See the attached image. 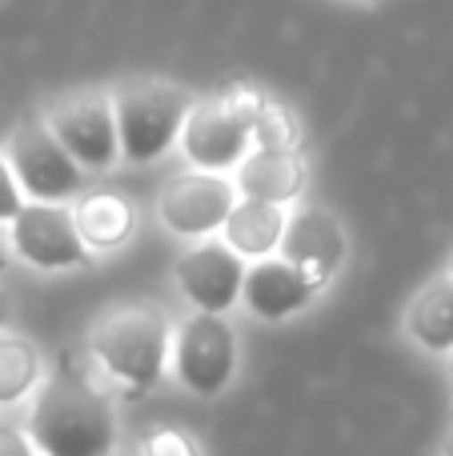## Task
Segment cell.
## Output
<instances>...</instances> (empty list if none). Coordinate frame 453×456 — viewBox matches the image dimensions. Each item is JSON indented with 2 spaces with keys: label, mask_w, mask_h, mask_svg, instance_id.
I'll return each mask as SVG.
<instances>
[{
  "label": "cell",
  "mask_w": 453,
  "mask_h": 456,
  "mask_svg": "<svg viewBox=\"0 0 453 456\" xmlns=\"http://www.w3.org/2000/svg\"><path fill=\"white\" fill-rule=\"evenodd\" d=\"M4 265H8V244H4V236H0V273H4Z\"/></svg>",
  "instance_id": "obj_23"
},
{
  "label": "cell",
  "mask_w": 453,
  "mask_h": 456,
  "mask_svg": "<svg viewBox=\"0 0 453 456\" xmlns=\"http://www.w3.org/2000/svg\"><path fill=\"white\" fill-rule=\"evenodd\" d=\"M257 112H261V101L253 96H213V101L193 104L181 133L185 157L205 173H225L241 165L253 144Z\"/></svg>",
  "instance_id": "obj_4"
},
{
  "label": "cell",
  "mask_w": 453,
  "mask_h": 456,
  "mask_svg": "<svg viewBox=\"0 0 453 456\" xmlns=\"http://www.w3.org/2000/svg\"><path fill=\"white\" fill-rule=\"evenodd\" d=\"M77 224L88 248H117L133 232V208L120 197H112V192H96V197L80 200Z\"/></svg>",
  "instance_id": "obj_16"
},
{
  "label": "cell",
  "mask_w": 453,
  "mask_h": 456,
  "mask_svg": "<svg viewBox=\"0 0 453 456\" xmlns=\"http://www.w3.org/2000/svg\"><path fill=\"white\" fill-rule=\"evenodd\" d=\"M12 248L21 260H29L32 268H80L88 260V244L80 236L77 213H69L64 205H48V200H32L12 216Z\"/></svg>",
  "instance_id": "obj_7"
},
{
  "label": "cell",
  "mask_w": 453,
  "mask_h": 456,
  "mask_svg": "<svg viewBox=\"0 0 453 456\" xmlns=\"http://www.w3.org/2000/svg\"><path fill=\"white\" fill-rule=\"evenodd\" d=\"M29 436L40 456H112L117 409L77 372H56L37 393Z\"/></svg>",
  "instance_id": "obj_1"
},
{
  "label": "cell",
  "mask_w": 453,
  "mask_h": 456,
  "mask_svg": "<svg viewBox=\"0 0 453 456\" xmlns=\"http://www.w3.org/2000/svg\"><path fill=\"white\" fill-rule=\"evenodd\" d=\"M253 141H257V149H293L297 128H293V120H289L281 109L261 104L257 125H253Z\"/></svg>",
  "instance_id": "obj_18"
},
{
  "label": "cell",
  "mask_w": 453,
  "mask_h": 456,
  "mask_svg": "<svg viewBox=\"0 0 453 456\" xmlns=\"http://www.w3.org/2000/svg\"><path fill=\"white\" fill-rule=\"evenodd\" d=\"M169 324L157 308H120L93 332V356L128 396H144L161 380L169 361Z\"/></svg>",
  "instance_id": "obj_2"
},
{
  "label": "cell",
  "mask_w": 453,
  "mask_h": 456,
  "mask_svg": "<svg viewBox=\"0 0 453 456\" xmlns=\"http://www.w3.org/2000/svg\"><path fill=\"white\" fill-rule=\"evenodd\" d=\"M406 332L430 353H453V276H438L409 300Z\"/></svg>",
  "instance_id": "obj_15"
},
{
  "label": "cell",
  "mask_w": 453,
  "mask_h": 456,
  "mask_svg": "<svg viewBox=\"0 0 453 456\" xmlns=\"http://www.w3.org/2000/svg\"><path fill=\"white\" fill-rule=\"evenodd\" d=\"M281 256L297 265L317 289H325L337 276L345 260V228L325 208H301L293 221L285 224V240H281Z\"/></svg>",
  "instance_id": "obj_11"
},
{
  "label": "cell",
  "mask_w": 453,
  "mask_h": 456,
  "mask_svg": "<svg viewBox=\"0 0 453 456\" xmlns=\"http://www.w3.org/2000/svg\"><path fill=\"white\" fill-rule=\"evenodd\" d=\"M21 208H24V189H21V181H16L8 157H0V221H12Z\"/></svg>",
  "instance_id": "obj_20"
},
{
  "label": "cell",
  "mask_w": 453,
  "mask_h": 456,
  "mask_svg": "<svg viewBox=\"0 0 453 456\" xmlns=\"http://www.w3.org/2000/svg\"><path fill=\"white\" fill-rule=\"evenodd\" d=\"M4 157H8V165H12L16 181H21L24 197H32V200L61 205V200L77 197L80 181H85L77 157L61 144L53 125H40V120H24V125L16 128Z\"/></svg>",
  "instance_id": "obj_6"
},
{
  "label": "cell",
  "mask_w": 453,
  "mask_h": 456,
  "mask_svg": "<svg viewBox=\"0 0 453 456\" xmlns=\"http://www.w3.org/2000/svg\"><path fill=\"white\" fill-rule=\"evenodd\" d=\"M245 260L225 240H201L177 260V284L197 313L225 316L245 292Z\"/></svg>",
  "instance_id": "obj_8"
},
{
  "label": "cell",
  "mask_w": 453,
  "mask_h": 456,
  "mask_svg": "<svg viewBox=\"0 0 453 456\" xmlns=\"http://www.w3.org/2000/svg\"><path fill=\"white\" fill-rule=\"evenodd\" d=\"M285 213L281 205H269V200H253V197H241L233 205L229 221H225V244L237 248L241 256H273L285 240Z\"/></svg>",
  "instance_id": "obj_14"
},
{
  "label": "cell",
  "mask_w": 453,
  "mask_h": 456,
  "mask_svg": "<svg viewBox=\"0 0 453 456\" xmlns=\"http://www.w3.org/2000/svg\"><path fill=\"white\" fill-rule=\"evenodd\" d=\"M233 205H237V189L225 176L201 168V173L177 176L161 192V221L177 236H209L217 228H225Z\"/></svg>",
  "instance_id": "obj_10"
},
{
  "label": "cell",
  "mask_w": 453,
  "mask_h": 456,
  "mask_svg": "<svg viewBox=\"0 0 453 456\" xmlns=\"http://www.w3.org/2000/svg\"><path fill=\"white\" fill-rule=\"evenodd\" d=\"M441 456H453V433L446 436V444H441Z\"/></svg>",
  "instance_id": "obj_24"
},
{
  "label": "cell",
  "mask_w": 453,
  "mask_h": 456,
  "mask_svg": "<svg viewBox=\"0 0 453 456\" xmlns=\"http://www.w3.org/2000/svg\"><path fill=\"white\" fill-rule=\"evenodd\" d=\"M61 144L77 157L80 168H109L120 157V133H117V109L101 93H80L64 101L48 117Z\"/></svg>",
  "instance_id": "obj_9"
},
{
  "label": "cell",
  "mask_w": 453,
  "mask_h": 456,
  "mask_svg": "<svg viewBox=\"0 0 453 456\" xmlns=\"http://www.w3.org/2000/svg\"><path fill=\"white\" fill-rule=\"evenodd\" d=\"M4 324H8V297L0 292V332H4Z\"/></svg>",
  "instance_id": "obj_22"
},
{
  "label": "cell",
  "mask_w": 453,
  "mask_h": 456,
  "mask_svg": "<svg viewBox=\"0 0 453 456\" xmlns=\"http://www.w3.org/2000/svg\"><path fill=\"white\" fill-rule=\"evenodd\" d=\"M40 385V353L32 340L0 332V404H16Z\"/></svg>",
  "instance_id": "obj_17"
},
{
  "label": "cell",
  "mask_w": 453,
  "mask_h": 456,
  "mask_svg": "<svg viewBox=\"0 0 453 456\" xmlns=\"http://www.w3.org/2000/svg\"><path fill=\"white\" fill-rule=\"evenodd\" d=\"M0 456H37V444H32L29 433L12 425H0Z\"/></svg>",
  "instance_id": "obj_21"
},
{
  "label": "cell",
  "mask_w": 453,
  "mask_h": 456,
  "mask_svg": "<svg viewBox=\"0 0 453 456\" xmlns=\"http://www.w3.org/2000/svg\"><path fill=\"white\" fill-rule=\"evenodd\" d=\"M449 372H453V353H449Z\"/></svg>",
  "instance_id": "obj_26"
},
{
  "label": "cell",
  "mask_w": 453,
  "mask_h": 456,
  "mask_svg": "<svg viewBox=\"0 0 453 456\" xmlns=\"http://www.w3.org/2000/svg\"><path fill=\"white\" fill-rule=\"evenodd\" d=\"M112 109H117L120 157H128L133 165H149V160L165 157L177 136L185 133L193 96L169 80H133L117 93Z\"/></svg>",
  "instance_id": "obj_3"
},
{
  "label": "cell",
  "mask_w": 453,
  "mask_h": 456,
  "mask_svg": "<svg viewBox=\"0 0 453 456\" xmlns=\"http://www.w3.org/2000/svg\"><path fill=\"white\" fill-rule=\"evenodd\" d=\"M449 276H453V256H449Z\"/></svg>",
  "instance_id": "obj_25"
},
{
  "label": "cell",
  "mask_w": 453,
  "mask_h": 456,
  "mask_svg": "<svg viewBox=\"0 0 453 456\" xmlns=\"http://www.w3.org/2000/svg\"><path fill=\"white\" fill-rule=\"evenodd\" d=\"M317 284L301 273L297 265H289L285 256H261L245 273V308L257 321H285L297 316L301 308H309V300L317 297Z\"/></svg>",
  "instance_id": "obj_12"
},
{
  "label": "cell",
  "mask_w": 453,
  "mask_h": 456,
  "mask_svg": "<svg viewBox=\"0 0 453 456\" xmlns=\"http://www.w3.org/2000/svg\"><path fill=\"white\" fill-rule=\"evenodd\" d=\"M141 456H201V452H197V444L185 433H177V428H157V433L144 436Z\"/></svg>",
  "instance_id": "obj_19"
},
{
  "label": "cell",
  "mask_w": 453,
  "mask_h": 456,
  "mask_svg": "<svg viewBox=\"0 0 453 456\" xmlns=\"http://www.w3.org/2000/svg\"><path fill=\"white\" fill-rule=\"evenodd\" d=\"M173 372L193 396L213 401L233 385L237 372V332L225 316L197 313L173 337Z\"/></svg>",
  "instance_id": "obj_5"
},
{
  "label": "cell",
  "mask_w": 453,
  "mask_h": 456,
  "mask_svg": "<svg viewBox=\"0 0 453 456\" xmlns=\"http://www.w3.org/2000/svg\"><path fill=\"white\" fill-rule=\"evenodd\" d=\"M237 189H241V197L289 205L305 189V165L293 149H257L253 157L241 160Z\"/></svg>",
  "instance_id": "obj_13"
}]
</instances>
